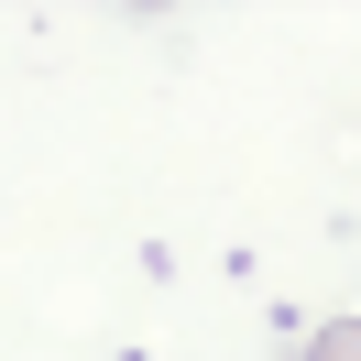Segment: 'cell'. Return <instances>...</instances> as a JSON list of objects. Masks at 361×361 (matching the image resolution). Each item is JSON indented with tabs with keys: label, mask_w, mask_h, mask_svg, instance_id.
Returning a JSON list of instances; mask_svg holds the SVG:
<instances>
[{
	"label": "cell",
	"mask_w": 361,
	"mask_h": 361,
	"mask_svg": "<svg viewBox=\"0 0 361 361\" xmlns=\"http://www.w3.org/2000/svg\"><path fill=\"white\" fill-rule=\"evenodd\" d=\"M307 361H361V317H329V329L307 339Z\"/></svg>",
	"instance_id": "cell-1"
}]
</instances>
